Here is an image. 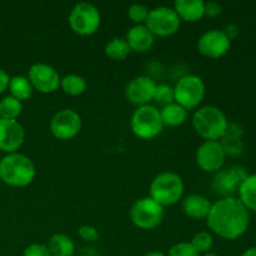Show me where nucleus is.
<instances>
[{"mask_svg": "<svg viewBox=\"0 0 256 256\" xmlns=\"http://www.w3.org/2000/svg\"><path fill=\"white\" fill-rule=\"evenodd\" d=\"M206 224L222 239L236 240L249 229L250 212L238 198H222L212 204Z\"/></svg>", "mask_w": 256, "mask_h": 256, "instance_id": "1", "label": "nucleus"}, {"mask_svg": "<svg viewBox=\"0 0 256 256\" xmlns=\"http://www.w3.org/2000/svg\"><path fill=\"white\" fill-rule=\"evenodd\" d=\"M36 170L29 156L20 152L6 154L0 160L2 182L14 188L28 186L34 180Z\"/></svg>", "mask_w": 256, "mask_h": 256, "instance_id": "2", "label": "nucleus"}, {"mask_svg": "<svg viewBox=\"0 0 256 256\" xmlns=\"http://www.w3.org/2000/svg\"><path fill=\"white\" fill-rule=\"evenodd\" d=\"M228 124L225 112L214 105L199 108L192 116V128L205 142H220L226 132Z\"/></svg>", "mask_w": 256, "mask_h": 256, "instance_id": "3", "label": "nucleus"}, {"mask_svg": "<svg viewBox=\"0 0 256 256\" xmlns=\"http://www.w3.org/2000/svg\"><path fill=\"white\" fill-rule=\"evenodd\" d=\"M184 182L176 172L158 174L150 184V198L162 208L176 204L184 195Z\"/></svg>", "mask_w": 256, "mask_h": 256, "instance_id": "4", "label": "nucleus"}, {"mask_svg": "<svg viewBox=\"0 0 256 256\" xmlns=\"http://www.w3.org/2000/svg\"><path fill=\"white\" fill-rule=\"evenodd\" d=\"M130 128L135 136L142 140H152L162 134L164 129L160 110L152 105L139 106L132 114Z\"/></svg>", "mask_w": 256, "mask_h": 256, "instance_id": "5", "label": "nucleus"}, {"mask_svg": "<svg viewBox=\"0 0 256 256\" xmlns=\"http://www.w3.org/2000/svg\"><path fill=\"white\" fill-rule=\"evenodd\" d=\"M206 92L204 80L198 75L188 74L180 78L174 86L175 102L190 112L202 102Z\"/></svg>", "mask_w": 256, "mask_h": 256, "instance_id": "6", "label": "nucleus"}, {"mask_svg": "<svg viewBox=\"0 0 256 256\" xmlns=\"http://www.w3.org/2000/svg\"><path fill=\"white\" fill-rule=\"evenodd\" d=\"M68 22L75 34L80 36H89L99 30L102 16L95 5L90 2H78L70 12Z\"/></svg>", "mask_w": 256, "mask_h": 256, "instance_id": "7", "label": "nucleus"}, {"mask_svg": "<svg viewBox=\"0 0 256 256\" xmlns=\"http://www.w3.org/2000/svg\"><path fill=\"white\" fill-rule=\"evenodd\" d=\"M130 219L142 230H152L164 220V208L150 196L140 198L130 208Z\"/></svg>", "mask_w": 256, "mask_h": 256, "instance_id": "8", "label": "nucleus"}, {"mask_svg": "<svg viewBox=\"0 0 256 256\" xmlns=\"http://www.w3.org/2000/svg\"><path fill=\"white\" fill-rule=\"evenodd\" d=\"M182 20L172 8L158 6L149 12L146 25L148 29L152 32L154 36L166 38L176 34L180 29Z\"/></svg>", "mask_w": 256, "mask_h": 256, "instance_id": "9", "label": "nucleus"}, {"mask_svg": "<svg viewBox=\"0 0 256 256\" xmlns=\"http://www.w3.org/2000/svg\"><path fill=\"white\" fill-rule=\"evenodd\" d=\"M248 172L242 165H232L222 168L215 172L212 180V189L222 198H232L238 194L239 186L248 176Z\"/></svg>", "mask_w": 256, "mask_h": 256, "instance_id": "10", "label": "nucleus"}, {"mask_svg": "<svg viewBox=\"0 0 256 256\" xmlns=\"http://www.w3.org/2000/svg\"><path fill=\"white\" fill-rule=\"evenodd\" d=\"M82 118L75 110L62 109L50 120V132L58 140H72L82 130Z\"/></svg>", "mask_w": 256, "mask_h": 256, "instance_id": "11", "label": "nucleus"}, {"mask_svg": "<svg viewBox=\"0 0 256 256\" xmlns=\"http://www.w3.org/2000/svg\"><path fill=\"white\" fill-rule=\"evenodd\" d=\"M226 154L220 142L206 140L199 145L195 152V162L198 166L205 172H216L224 168Z\"/></svg>", "mask_w": 256, "mask_h": 256, "instance_id": "12", "label": "nucleus"}, {"mask_svg": "<svg viewBox=\"0 0 256 256\" xmlns=\"http://www.w3.org/2000/svg\"><path fill=\"white\" fill-rule=\"evenodd\" d=\"M28 79L34 90H38L42 94L55 92L60 88V82H62V78L55 68L45 62L32 64L28 72Z\"/></svg>", "mask_w": 256, "mask_h": 256, "instance_id": "13", "label": "nucleus"}, {"mask_svg": "<svg viewBox=\"0 0 256 256\" xmlns=\"http://www.w3.org/2000/svg\"><path fill=\"white\" fill-rule=\"evenodd\" d=\"M232 40L220 29L208 30L198 40V52L209 59H220L229 52Z\"/></svg>", "mask_w": 256, "mask_h": 256, "instance_id": "14", "label": "nucleus"}, {"mask_svg": "<svg viewBox=\"0 0 256 256\" xmlns=\"http://www.w3.org/2000/svg\"><path fill=\"white\" fill-rule=\"evenodd\" d=\"M156 82L150 76H136L125 88V98L129 102L139 106L150 105L154 99Z\"/></svg>", "mask_w": 256, "mask_h": 256, "instance_id": "15", "label": "nucleus"}, {"mask_svg": "<svg viewBox=\"0 0 256 256\" xmlns=\"http://www.w3.org/2000/svg\"><path fill=\"white\" fill-rule=\"evenodd\" d=\"M25 132L18 120L0 119V150L6 154L18 152L24 142Z\"/></svg>", "mask_w": 256, "mask_h": 256, "instance_id": "16", "label": "nucleus"}, {"mask_svg": "<svg viewBox=\"0 0 256 256\" xmlns=\"http://www.w3.org/2000/svg\"><path fill=\"white\" fill-rule=\"evenodd\" d=\"M125 40L132 52L142 54L152 49L155 42V36L148 29L146 25H134L129 29Z\"/></svg>", "mask_w": 256, "mask_h": 256, "instance_id": "17", "label": "nucleus"}, {"mask_svg": "<svg viewBox=\"0 0 256 256\" xmlns=\"http://www.w3.org/2000/svg\"><path fill=\"white\" fill-rule=\"evenodd\" d=\"M172 9L182 22H196L205 16V2L202 0H176Z\"/></svg>", "mask_w": 256, "mask_h": 256, "instance_id": "18", "label": "nucleus"}, {"mask_svg": "<svg viewBox=\"0 0 256 256\" xmlns=\"http://www.w3.org/2000/svg\"><path fill=\"white\" fill-rule=\"evenodd\" d=\"M212 202L200 194H190L182 200V212L185 215L195 220L206 219L212 210Z\"/></svg>", "mask_w": 256, "mask_h": 256, "instance_id": "19", "label": "nucleus"}, {"mask_svg": "<svg viewBox=\"0 0 256 256\" xmlns=\"http://www.w3.org/2000/svg\"><path fill=\"white\" fill-rule=\"evenodd\" d=\"M238 199L249 212H256V172L249 174L238 190Z\"/></svg>", "mask_w": 256, "mask_h": 256, "instance_id": "20", "label": "nucleus"}, {"mask_svg": "<svg viewBox=\"0 0 256 256\" xmlns=\"http://www.w3.org/2000/svg\"><path fill=\"white\" fill-rule=\"evenodd\" d=\"M188 112H189L188 110H185L176 102L162 106V109L160 110L162 124L164 126L169 128H176L184 124L188 119Z\"/></svg>", "mask_w": 256, "mask_h": 256, "instance_id": "21", "label": "nucleus"}, {"mask_svg": "<svg viewBox=\"0 0 256 256\" xmlns=\"http://www.w3.org/2000/svg\"><path fill=\"white\" fill-rule=\"evenodd\" d=\"M46 246L52 256H72L75 252L74 242L65 234L52 235Z\"/></svg>", "mask_w": 256, "mask_h": 256, "instance_id": "22", "label": "nucleus"}, {"mask_svg": "<svg viewBox=\"0 0 256 256\" xmlns=\"http://www.w3.org/2000/svg\"><path fill=\"white\" fill-rule=\"evenodd\" d=\"M8 89H9L10 95L12 98H15V99L22 102H25V100H29L32 98V92H34V88L30 84L29 79L26 76H22V75L10 78Z\"/></svg>", "mask_w": 256, "mask_h": 256, "instance_id": "23", "label": "nucleus"}, {"mask_svg": "<svg viewBox=\"0 0 256 256\" xmlns=\"http://www.w3.org/2000/svg\"><path fill=\"white\" fill-rule=\"evenodd\" d=\"M130 52L132 50H130L129 45H128L126 40L122 38H114L105 45V54L114 62H122L129 56Z\"/></svg>", "mask_w": 256, "mask_h": 256, "instance_id": "24", "label": "nucleus"}, {"mask_svg": "<svg viewBox=\"0 0 256 256\" xmlns=\"http://www.w3.org/2000/svg\"><path fill=\"white\" fill-rule=\"evenodd\" d=\"M60 88L65 94L70 96H79L86 90V82L82 76L78 74H69L62 78Z\"/></svg>", "mask_w": 256, "mask_h": 256, "instance_id": "25", "label": "nucleus"}, {"mask_svg": "<svg viewBox=\"0 0 256 256\" xmlns=\"http://www.w3.org/2000/svg\"><path fill=\"white\" fill-rule=\"evenodd\" d=\"M22 112V102L12 95L0 100V119L16 120Z\"/></svg>", "mask_w": 256, "mask_h": 256, "instance_id": "26", "label": "nucleus"}, {"mask_svg": "<svg viewBox=\"0 0 256 256\" xmlns=\"http://www.w3.org/2000/svg\"><path fill=\"white\" fill-rule=\"evenodd\" d=\"M190 244L199 252V255H204L208 254V252H212V245H214V238L209 232H199L192 236Z\"/></svg>", "mask_w": 256, "mask_h": 256, "instance_id": "27", "label": "nucleus"}, {"mask_svg": "<svg viewBox=\"0 0 256 256\" xmlns=\"http://www.w3.org/2000/svg\"><path fill=\"white\" fill-rule=\"evenodd\" d=\"M154 100L156 104L166 106V105L175 102L174 96V88L170 86L169 84H156L154 92Z\"/></svg>", "mask_w": 256, "mask_h": 256, "instance_id": "28", "label": "nucleus"}, {"mask_svg": "<svg viewBox=\"0 0 256 256\" xmlns=\"http://www.w3.org/2000/svg\"><path fill=\"white\" fill-rule=\"evenodd\" d=\"M150 9L142 4H132L128 10V16L135 25H145Z\"/></svg>", "mask_w": 256, "mask_h": 256, "instance_id": "29", "label": "nucleus"}, {"mask_svg": "<svg viewBox=\"0 0 256 256\" xmlns=\"http://www.w3.org/2000/svg\"><path fill=\"white\" fill-rule=\"evenodd\" d=\"M222 148L225 150L226 156H239L244 152V142L242 139H235V138H222L220 140Z\"/></svg>", "mask_w": 256, "mask_h": 256, "instance_id": "30", "label": "nucleus"}, {"mask_svg": "<svg viewBox=\"0 0 256 256\" xmlns=\"http://www.w3.org/2000/svg\"><path fill=\"white\" fill-rule=\"evenodd\" d=\"M166 256H200L199 252L192 248L190 242H182L172 245Z\"/></svg>", "mask_w": 256, "mask_h": 256, "instance_id": "31", "label": "nucleus"}, {"mask_svg": "<svg viewBox=\"0 0 256 256\" xmlns=\"http://www.w3.org/2000/svg\"><path fill=\"white\" fill-rule=\"evenodd\" d=\"M78 234H79L80 239L86 242H94L99 239V232L92 225H82L78 230Z\"/></svg>", "mask_w": 256, "mask_h": 256, "instance_id": "32", "label": "nucleus"}, {"mask_svg": "<svg viewBox=\"0 0 256 256\" xmlns=\"http://www.w3.org/2000/svg\"><path fill=\"white\" fill-rule=\"evenodd\" d=\"M22 256H52L46 245L44 244H32L22 252Z\"/></svg>", "mask_w": 256, "mask_h": 256, "instance_id": "33", "label": "nucleus"}, {"mask_svg": "<svg viewBox=\"0 0 256 256\" xmlns=\"http://www.w3.org/2000/svg\"><path fill=\"white\" fill-rule=\"evenodd\" d=\"M222 12V6L216 2H205V16L216 18Z\"/></svg>", "mask_w": 256, "mask_h": 256, "instance_id": "34", "label": "nucleus"}, {"mask_svg": "<svg viewBox=\"0 0 256 256\" xmlns=\"http://www.w3.org/2000/svg\"><path fill=\"white\" fill-rule=\"evenodd\" d=\"M222 32H224L225 34H226V36L232 42L235 38L239 36L240 30H239V26H238L236 24H229V25H226V28H225Z\"/></svg>", "mask_w": 256, "mask_h": 256, "instance_id": "35", "label": "nucleus"}, {"mask_svg": "<svg viewBox=\"0 0 256 256\" xmlns=\"http://www.w3.org/2000/svg\"><path fill=\"white\" fill-rule=\"evenodd\" d=\"M9 82H10V76L8 75V72L5 70L0 69V94L5 92L9 86Z\"/></svg>", "mask_w": 256, "mask_h": 256, "instance_id": "36", "label": "nucleus"}, {"mask_svg": "<svg viewBox=\"0 0 256 256\" xmlns=\"http://www.w3.org/2000/svg\"><path fill=\"white\" fill-rule=\"evenodd\" d=\"M240 256H256V246H252L245 250Z\"/></svg>", "mask_w": 256, "mask_h": 256, "instance_id": "37", "label": "nucleus"}, {"mask_svg": "<svg viewBox=\"0 0 256 256\" xmlns=\"http://www.w3.org/2000/svg\"><path fill=\"white\" fill-rule=\"evenodd\" d=\"M142 256H166V255H165L164 252H156V250H154V252H146V254H144Z\"/></svg>", "mask_w": 256, "mask_h": 256, "instance_id": "38", "label": "nucleus"}, {"mask_svg": "<svg viewBox=\"0 0 256 256\" xmlns=\"http://www.w3.org/2000/svg\"><path fill=\"white\" fill-rule=\"evenodd\" d=\"M200 256H220V255L215 254V252H208V254H204V255H200Z\"/></svg>", "mask_w": 256, "mask_h": 256, "instance_id": "39", "label": "nucleus"}, {"mask_svg": "<svg viewBox=\"0 0 256 256\" xmlns=\"http://www.w3.org/2000/svg\"><path fill=\"white\" fill-rule=\"evenodd\" d=\"M0 182H2V178H0Z\"/></svg>", "mask_w": 256, "mask_h": 256, "instance_id": "40", "label": "nucleus"}]
</instances>
